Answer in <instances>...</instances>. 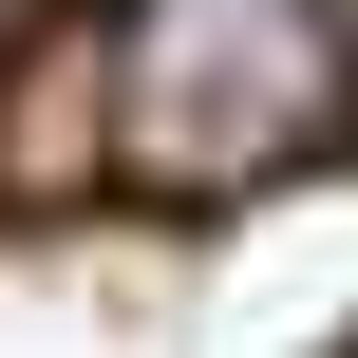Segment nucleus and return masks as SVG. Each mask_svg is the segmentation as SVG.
Returning a JSON list of instances; mask_svg holds the SVG:
<instances>
[{"mask_svg":"<svg viewBox=\"0 0 358 358\" xmlns=\"http://www.w3.org/2000/svg\"><path fill=\"white\" fill-rule=\"evenodd\" d=\"M340 113V19L321 0H132L113 19V151L151 189H245Z\"/></svg>","mask_w":358,"mask_h":358,"instance_id":"1","label":"nucleus"}]
</instances>
